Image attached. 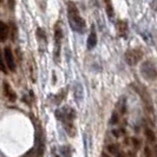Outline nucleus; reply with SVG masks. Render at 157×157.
<instances>
[{
	"label": "nucleus",
	"mask_w": 157,
	"mask_h": 157,
	"mask_svg": "<svg viewBox=\"0 0 157 157\" xmlns=\"http://www.w3.org/2000/svg\"><path fill=\"white\" fill-rule=\"evenodd\" d=\"M56 116L57 118L63 123L64 129L67 132L69 136H75L76 135V128L73 125V121L76 119V111L70 106H64L63 109L56 111Z\"/></svg>",
	"instance_id": "nucleus-1"
},
{
	"label": "nucleus",
	"mask_w": 157,
	"mask_h": 157,
	"mask_svg": "<svg viewBox=\"0 0 157 157\" xmlns=\"http://www.w3.org/2000/svg\"><path fill=\"white\" fill-rule=\"evenodd\" d=\"M67 19L70 27L73 31L83 33L86 29V24L85 20L80 17L79 14L78 7L76 6V4L73 1H67Z\"/></svg>",
	"instance_id": "nucleus-2"
},
{
	"label": "nucleus",
	"mask_w": 157,
	"mask_h": 157,
	"mask_svg": "<svg viewBox=\"0 0 157 157\" xmlns=\"http://www.w3.org/2000/svg\"><path fill=\"white\" fill-rule=\"evenodd\" d=\"M140 71H141L142 77L145 80H154V79L157 78L156 67L152 64V62H150V60H147V62H144L142 64L141 67H140Z\"/></svg>",
	"instance_id": "nucleus-3"
},
{
	"label": "nucleus",
	"mask_w": 157,
	"mask_h": 157,
	"mask_svg": "<svg viewBox=\"0 0 157 157\" xmlns=\"http://www.w3.org/2000/svg\"><path fill=\"white\" fill-rule=\"evenodd\" d=\"M143 58V52L140 48H130L125 52L126 63L131 66H135L140 63Z\"/></svg>",
	"instance_id": "nucleus-4"
},
{
	"label": "nucleus",
	"mask_w": 157,
	"mask_h": 157,
	"mask_svg": "<svg viewBox=\"0 0 157 157\" xmlns=\"http://www.w3.org/2000/svg\"><path fill=\"white\" fill-rule=\"evenodd\" d=\"M34 137H36V149L38 150L37 155L41 156L45 151V142H44V132H43V129H41L40 124H37Z\"/></svg>",
	"instance_id": "nucleus-5"
},
{
	"label": "nucleus",
	"mask_w": 157,
	"mask_h": 157,
	"mask_svg": "<svg viewBox=\"0 0 157 157\" xmlns=\"http://www.w3.org/2000/svg\"><path fill=\"white\" fill-rule=\"evenodd\" d=\"M53 37H55V43H56V57L58 58L59 52H60V44L63 40V29L60 26V23H57L55 25V31H53Z\"/></svg>",
	"instance_id": "nucleus-6"
},
{
	"label": "nucleus",
	"mask_w": 157,
	"mask_h": 157,
	"mask_svg": "<svg viewBox=\"0 0 157 157\" xmlns=\"http://www.w3.org/2000/svg\"><path fill=\"white\" fill-rule=\"evenodd\" d=\"M4 57H5V63L7 65L8 70L10 71H16V62H14V56L13 52L10 47H5L4 50Z\"/></svg>",
	"instance_id": "nucleus-7"
},
{
	"label": "nucleus",
	"mask_w": 157,
	"mask_h": 157,
	"mask_svg": "<svg viewBox=\"0 0 157 157\" xmlns=\"http://www.w3.org/2000/svg\"><path fill=\"white\" fill-rule=\"evenodd\" d=\"M4 94H5L6 98H7L10 102H16L17 94H16V92H14V90L11 87V85L8 84L7 82L4 83Z\"/></svg>",
	"instance_id": "nucleus-8"
},
{
	"label": "nucleus",
	"mask_w": 157,
	"mask_h": 157,
	"mask_svg": "<svg viewBox=\"0 0 157 157\" xmlns=\"http://www.w3.org/2000/svg\"><path fill=\"white\" fill-rule=\"evenodd\" d=\"M116 29H117V33L119 37H125L126 32H128V23H126V20H118Z\"/></svg>",
	"instance_id": "nucleus-9"
},
{
	"label": "nucleus",
	"mask_w": 157,
	"mask_h": 157,
	"mask_svg": "<svg viewBox=\"0 0 157 157\" xmlns=\"http://www.w3.org/2000/svg\"><path fill=\"white\" fill-rule=\"evenodd\" d=\"M96 45H97V33L94 31V27H92V30H91L89 37H87V48L92 50V48H94Z\"/></svg>",
	"instance_id": "nucleus-10"
},
{
	"label": "nucleus",
	"mask_w": 157,
	"mask_h": 157,
	"mask_svg": "<svg viewBox=\"0 0 157 157\" xmlns=\"http://www.w3.org/2000/svg\"><path fill=\"white\" fill-rule=\"evenodd\" d=\"M8 38V26L0 20V41L4 43Z\"/></svg>",
	"instance_id": "nucleus-11"
},
{
	"label": "nucleus",
	"mask_w": 157,
	"mask_h": 157,
	"mask_svg": "<svg viewBox=\"0 0 157 157\" xmlns=\"http://www.w3.org/2000/svg\"><path fill=\"white\" fill-rule=\"evenodd\" d=\"M104 1V5H105V11H106V14L110 19H113L115 17V10H113V5H112V1L111 0H103Z\"/></svg>",
	"instance_id": "nucleus-12"
},
{
	"label": "nucleus",
	"mask_w": 157,
	"mask_h": 157,
	"mask_svg": "<svg viewBox=\"0 0 157 157\" xmlns=\"http://www.w3.org/2000/svg\"><path fill=\"white\" fill-rule=\"evenodd\" d=\"M75 97L78 103H80V101L83 99V87L79 84H76V86H75Z\"/></svg>",
	"instance_id": "nucleus-13"
},
{
	"label": "nucleus",
	"mask_w": 157,
	"mask_h": 157,
	"mask_svg": "<svg viewBox=\"0 0 157 157\" xmlns=\"http://www.w3.org/2000/svg\"><path fill=\"white\" fill-rule=\"evenodd\" d=\"M118 109L119 111L118 112H121V113H124L126 111V108H125V98H121V101H118V104H117Z\"/></svg>",
	"instance_id": "nucleus-14"
},
{
	"label": "nucleus",
	"mask_w": 157,
	"mask_h": 157,
	"mask_svg": "<svg viewBox=\"0 0 157 157\" xmlns=\"http://www.w3.org/2000/svg\"><path fill=\"white\" fill-rule=\"evenodd\" d=\"M0 71L4 72V73H7V65L4 62L2 59V53H1V50H0Z\"/></svg>",
	"instance_id": "nucleus-15"
},
{
	"label": "nucleus",
	"mask_w": 157,
	"mask_h": 157,
	"mask_svg": "<svg viewBox=\"0 0 157 157\" xmlns=\"http://www.w3.org/2000/svg\"><path fill=\"white\" fill-rule=\"evenodd\" d=\"M145 136L148 137V140H149L150 142H154L156 140V136L152 132V130H150V129H147V130H145Z\"/></svg>",
	"instance_id": "nucleus-16"
},
{
	"label": "nucleus",
	"mask_w": 157,
	"mask_h": 157,
	"mask_svg": "<svg viewBox=\"0 0 157 157\" xmlns=\"http://www.w3.org/2000/svg\"><path fill=\"white\" fill-rule=\"evenodd\" d=\"M109 151H110L111 154H113V155H121V152H119V149H118L117 145H115V144H112V145H109Z\"/></svg>",
	"instance_id": "nucleus-17"
},
{
	"label": "nucleus",
	"mask_w": 157,
	"mask_h": 157,
	"mask_svg": "<svg viewBox=\"0 0 157 157\" xmlns=\"http://www.w3.org/2000/svg\"><path fill=\"white\" fill-rule=\"evenodd\" d=\"M37 34H38V37L39 38H41L43 40H45L46 41V34H45V32H44V30L43 29H37Z\"/></svg>",
	"instance_id": "nucleus-18"
},
{
	"label": "nucleus",
	"mask_w": 157,
	"mask_h": 157,
	"mask_svg": "<svg viewBox=\"0 0 157 157\" xmlns=\"http://www.w3.org/2000/svg\"><path fill=\"white\" fill-rule=\"evenodd\" d=\"M118 119H119V116L117 115V112H115V113L112 115V117H111V124H115V123H117Z\"/></svg>",
	"instance_id": "nucleus-19"
},
{
	"label": "nucleus",
	"mask_w": 157,
	"mask_h": 157,
	"mask_svg": "<svg viewBox=\"0 0 157 157\" xmlns=\"http://www.w3.org/2000/svg\"><path fill=\"white\" fill-rule=\"evenodd\" d=\"M131 142L134 143V145H135V148H136V149H138V148L141 147V142L138 141V140H136V138H132V140H131Z\"/></svg>",
	"instance_id": "nucleus-20"
},
{
	"label": "nucleus",
	"mask_w": 157,
	"mask_h": 157,
	"mask_svg": "<svg viewBox=\"0 0 157 157\" xmlns=\"http://www.w3.org/2000/svg\"><path fill=\"white\" fill-rule=\"evenodd\" d=\"M113 135H115V136H117V137H119V136L124 135V130H121V131H117V130H113Z\"/></svg>",
	"instance_id": "nucleus-21"
},
{
	"label": "nucleus",
	"mask_w": 157,
	"mask_h": 157,
	"mask_svg": "<svg viewBox=\"0 0 157 157\" xmlns=\"http://www.w3.org/2000/svg\"><path fill=\"white\" fill-rule=\"evenodd\" d=\"M8 1V5H10V8H14V5H16V1L14 0H7Z\"/></svg>",
	"instance_id": "nucleus-22"
},
{
	"label": "nucleus",
	"mask_w": 157,
	"mask_h": 157,
	"mask_svg": "<svg viewBox=\"0 0 157 157\" xmlns=\"http://www.w3.org/2000/svg\"><path fill=\"white\" fill-rule=\"evenodd\" d=\"M145 155H151V152H150L149 148H145Z\"/></svg>",
	"instance_id": "nucleus-23"
},
{
	"label": "nucleus",
	"mask_w": 157,
	"mask_h": 157,
	"mask_svg": "<svg viewBox=\"0 0 157 157\" xmlns=\"http://www.w3.org/2000/svg\"><path fill=\"white\" fill-rule=\"evenodd\" d=\"M156 155H157V147H156Z\"/></svg>",
	"instance_id": "nucleus-24"
},
{
	"label": "nucleus",
	"mask_w": 157,
	"mask_h": 157,
	"mask_svg": "<svg viewBox=\"0 0 157 157\" xmlns=\"http://www.w3.org/2000/svg\"><path fill=\"white\" fill-rule=\"evenodd\" d=\"M1 2H2V0H0V4H1Z\"/></svg>",
	"instance_id": "nucleus-25"
}]
</instances>
